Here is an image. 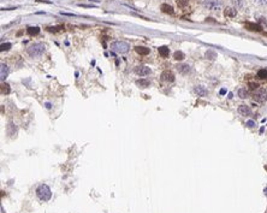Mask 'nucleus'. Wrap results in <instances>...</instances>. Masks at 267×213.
Masks as SVG:
<instances>
[{"label": "nucleus", "mask_w": 267, "mask_h": 213, "mask_svg": "<svg viewBox=\"0 0 267 213\" xmlns=\"http://www.w3.org/2000/svg\"><path fill=\"white\" fill-rule=\"evenodd\" d=\"M226 94V89H220V95H224Z\"/></svg>", "instance_id": "31"}, {"label": "nucleus", "mask_w": 267, "mask_h": 213, "mask_svg": "<svg viewBox=\"0 0 267 213\" xmlns=\"http://www.w3.org/2000/svg\"><path fill=\"white\" fill-rule=\"evenodd\" d=\"M161 11L165 12V13H168V15H172L173 13V7L168 4H163L161 5Z\"/></svg>", "instance_id": "18"}, {"label": "nucleus", "mask_w": 267, "mask_h": 213, "mask_svg": "<svg viewBox=\"0 0 267 213\" xmlns=\"http://www.w3.org/2000/svg\"><path fill=\"white\" fill-rule=\"evenodd\" d=\"M136 85H138L140 88H147V87H149V81H148V80H144V78L137 80V81H136Z\"/></svg>", "instance_id": "17"}, {"label": "nucleus", "mask_w": 267, "mask_h": 213, "mask_svg": "<svg viewBox=\"0 0 267 213\" xmlns=\"http://www.w3.org/2000/svg\"><path fill=\"white\" fill-rule=\"evenodd\" d=\"M135 51H136V53H138L140 55H147V54H149V52H151L149 48L143 47V46H137V47H135Z\"/></svg>", "instance_id": "15"}, {"label": "nucleus", "mask_w": 267, "mask_h": 213, "mask_svg": "<svg viewBox=\"0 0 267 213\" xmlns=\"http://www.w3.org/2000/svg\"><path fill=\"white\" fill-rule=\"evenodd\" d=\"M246 29L250 30V32H261V25H259L256 23H247Z\"/></svg>", "instance_id": "13"}, {"label": "nucleus", "mask_w": 267, "mask_h": 213, "mask_svg": "<svg viewBox=\"0 0 267 213\" xmlns=\"http://www.w3.org/2000/svg\"><path fill=\"white\" fill-rule=\"evenodd\" d=\"M7 75H9V68H7V65L1 64V69H0V80H1V82L5 81V78L7 77Z\"/></svg>", "instance_id": "12"}, {"label": "nucleus", "mask_w": 267, "mask_h": 213, "mask_svg": "<svg viewBox=\"0 0 267 213\" xmlns=\"http://www.w3.org/2000/svg\"><path fill=\"white\" fill-rule=\"evenodd\" d=\"M257 88H259V84L256 82H250L249 83V89L250 90H256Z\"/></svg>", "instance_id": "27"}, {"label": "nucleus", "mask_w": 267, "mask_h": 213, "mask_svg": "<svg viewBox=\"0 0 267 213\" xmlns=\"http://www.w3.org/2000/svg\"><path fill=\"white\" fill-rule=\"evenodd\" d=\"M176 69L178 70V72L182 74V75H188V74L191 72V68L188 64H178L176 66Z\"/></svg>", "instance_id": "7"}, {"label": "nucleus", "mask_w": 267, "mask_h": 213, "mask_svg": "<svg viewBox=\"0 0 267 213\" xmlns=\"http://www.w3.org/2000/svg\"><path fill=\"white\" fill-rule=\"evenodd\" d=\"M11 48V43H1V46H0V51L4 52V51H9Z\"/></svg>", "instance_id": "26"}, {"label": "nucleus", "mask_w": 267, "mask_h": 213, "mask_svg": "<svg viewBox=\"0 0 267 213\" xmlns=\"http://www.w3.org/2000/svg\"><path fill=\"white\" fill-rule=\"evenodd\" d=\"M194 92H195V94H197L199 97H206L207 94H208V90H207L204 87H202V85H196V87L194 88Z\"/></svg>", "instance_id": "11"}, {"label": "nucleus", "mask_w": 267, "mask_h": 213, "mask_svg": "<svg viewBox=\"0 0 267 213\" xmlns=\"http://www.w3.org/2000/svg\"><path fill=\"white\" fill-rule=\"evenodd\" d=\"M161 80L164 82H173L174 81V75L171 71H164L161 74Z\"/></svg>", "instance_id": "10"}, {"label": "nucleus", "mask_w": 267, "mask_h": 213, "mask_svg": "<svg viewBox=\"0 0 267 213\" xmlns=\"http://www.w3.org/2000/svg\"><path fill=\"white\" fill-rule=\"evenodd\" d=\"M254 100L257 102H265L267 100V92L263 88H257L254 92Z\"/></svg>", "instance_id": "5"}, {"label": "nucleus", "mask_w": 267, "mask_h": 213, "mask_svg": "<svg viewBox=\"0 0 267 213\" xmlns=\"http://www.w3.org/2000/svg\"><path fill=\"white\" fill-rule=\"evenodd\" d=\"M111 48L117 53H127L130 49V46L125 41H114L111 45Z\"/></svg>", "instance_id": "3"}, {"label": "nucleus", "mask_w": 267, "mask_h": 213, "mask_svg": "<svg viewBox=\"0 0 267 213\" xmlns=\"http://www.w3.org/2000/svg\"><path fill=\"white\" fill-rule=\"evenodd\" d=\"M6 131H7V134H9V135H10L11 137H13V136H16V135H17V131H18V129H17V127H16V124H15V123H12V122H10V123L7 124Z\"/></svg>", "instance_id": "9"}, {"label": "nucleus", "mask_w": 267, "mask_h": 213, "mask_svg": "<svg viewBox=\"0 0 267 213\" xmlns=\"http://www.w3.org/2000/svg\"><path fill=\"white\" fill-rule=\"evenodd\" d=\"M221 0H204L203 1V6L207 9V10H211V11H218L221 9Z\"/></svg>", "instance_id": "4"}, {"label": "nucleus", "mask_w": 267, "mask_h": 213, "mask_svg": "<svg viewBox=\"0 0 267 213\" xmlns=\"http://www.w3.org/2000/svg\"><path fill=\"white\" fill-rule=\"evenodd\" d=\"M224 15L226 17H230V18H233L237 16V10L235 7H226L225 11H224Z\"/></svg>", "instance_id": "14"}, {"label": "nucleus", "mask_w": 267, "mask_h": 213, "mask_svg": "<svg viewBox=\"0 0 267 213\" xmlns=\"http://www.w3.org/2000/svg\"><path fill=\"white\" fill-rule=\"evenodd\" d=\"M238 97H240L241 99H246V98H248V90H247L246 88H241V89H238Z\"/></svg>", "instance_id": "23"}, {"label": "nucleus", "mask_w": 267, "mask_h": 213, "mask_svg": "<svg viewBox=\"0 0 267 213\" xmlns=\"http://www.w3.org/2000/svg\"><path fill=\"white\" fill-rule=\"evenodd\" d=\"M134 71H135V74L138 75V76H147V75H149V74L152 72V70L148 68V66H146V65H138V66L135 68Z\"/></svg>", "instance_id": "6"}, {"label": "nucleus", "mask_w": 267, "mask_h": 213, "mask_svg": "<svg viewBox=\"0 0 267 213\" xmlns=\"http://www.w3.org/2000/svg\"><path fill=\"white\" fill-rule=\"evenodd\" d=\"M204 55H206L207 59H210V60H214V59L217 58V53H216L214 51H212V49H208V51L206 52Z\"/></svg>", "instance_id": "21"}, {"label": "nucleus", "mask_w": 267, "mask_h": 213, "mask_svg": "<svg viewBox=\"0 0 267 213\" xmlns=\"http://www.w3.org/2000/svg\"><path fill=\"white\" fill-rule=\"evenodd\" d=\"M11 93V88H10V85L7 84V83H4L3 82V84H1V94H10Z\"/></svg>", "instance_id": "20"}, {"label": "nucleus", "mask_w": 267, "mask_h": 213, "mask_svg": "<svg viewBox=\"0 0 267 213\" xmlns=\"http://www.w3.org/2000/svg\"><path fill=\"white\" fill-rule=\"evenodd\" d=\"M173 58H174L176 60H183V59L185 58V55H184V53L181 52V51H176V52L173 53Z\"/></svg>", "instance_id": "22"}, {"label": "nucleus", "mask_w": 267, "mask_h": 213, "mask_svg": "<svg viewBox=\"0 0 267 213\" xmlns=\"http://www.w3.org/2000/svg\"><path fill=\"white\" fill-rule=\"evenodd\" d=\"M26 33L29 34V35H38L39 33H40V28L39 27H29L28 29H26Z\"/></svg>", "instance_id": "16"}, {"label": "nucleus", "mask_w": 267, "mask_h": 213, "mask_svg": "<svg viewBox=\"0 0 267 213\" xmlns=\"http://www.w3.org/2000/svg\"><path fill=\"white\" fill-rule=\"evenodd\" d=\"M48 29V32H57V30H59V29H62V27H49V28H47Z\"/></svg>", "instance_id": "29"}, {"label": "nucleus", "mask_w": 267, "mask_h": 213, "mask_svg": "<svg viewBox=\"0 0 267 213\" xmlns=\"http://www.w3.org/2000/svg\"><path fill=\"white\" fill-rule=\"evenodd\" d=\"M247 127H249V128H254V127H255V122H254V120H248V122H247Z\"/></svg>", "instance_id": "30"}, {"label": "nucleus", "mask_w": 267, "mask_h": 213, "mask_svg": "<svg viewBox=\"0 0 267 213\" xmlns=\"http://www.w3.org/2000/svg\"><path fill=\"white\" fill-rule=\"evenodd\" d=\"M36 195H38V198H39L41 201H48V200L52 198V192H51V189H49L48 186H46V184H41V186H39L38 189H36Z\"/></svg>", "instance_id": "1"}, {"label": "nucleus", "mask_w": 267, "mask_h": 213, "mask_svg": "<svg viewBox=\"0 0 267 213\" xmlns=\"http://www.w3.org/2000/svg\"><path fill=\"white\" fill-rule=\"evenodd\" d=\"M232 3H233V5H235L236 9H242L243 5H244L243 0H232Z\"/></svg>", "instance_id": "25"}, {"label": "nucleus", "mask_w": 267, "mask_h": 213, "mask_svg": "<svg viewBox=\"0 0 267 213\" xmlns=\"http://www.w3.org/2000/svg\"><path fill=\"white\" fill-rule=\"evenodd\" d=\"M206 21H207V22H212V23H216V21H213V18H211V17H208V18H207Z\"/></svg>", "instance_id": "32"}, {"label": "nucleus", "mask_w": 267, "mask_h": 213, "mask_svg": "<svg viewBox=\"0 0 267 213\" xmlns=\"http://www.w3.org/2000/svg\"><path fill=\"white\" fill-rule=\"evenodd\" d=\"M158 51H159V54L161 57H167L168 53H170V48L167 46H161V47L158 48Z\"/></svg>", "instance_id": "19"}, {"label": "nucleus", "mask_w": 267, "mask_h": 213, "mask_svg": "<svg viewBox=\"0 0 267 213\" xmlns=\"http://www.w3.org/2000/svg\"><path fill=\"white\" fill-rule=\"evenodd\" d=\"M46 107H47V108H51V104L47 102V104H46Z\"/></svg>", "instance_id": "33"}, {"label": "nucleus", "mask_w": 267, "mask_h": 213, "mask_svg": "<svg viewBox=\"0 0 267 213\" xmlns=\"http://www.w3.org/2000/svg\"><path fill=\"white\" fill-rule=\"evenodd\" d=\"M254 1L259 5H267V0H254Z\"/></svg>", "instance_id": "28"}, {"label": "nucleus", "mask_w": 267, "mask_h": 213, "mask_svg": "<svg viewBox=\"0 0 267 213\" xmlns=\"http://www.w3.org/2000/svg\"><path fill=\"white\" fill-rule=\"evenodd\" d=\"M28 54L30 57H39L45 52V45L42 43H34L32 46H29L26 49Z\"/></svg>", "instance_id": "2"}, {"label": "nucleus", "mask_w": 267, "mask_h": 213, "mask_svg": "<svg viewBox=\"0 0 267 213\" xmlns=\"http://www.w3.org/2000/svg\"><path fill=\"white\" fill-rule=\"evenodd\" d=\"M257 77L261 78V80L267 78V70H266V69H261V70H259V71H257Z\"/></svg>", "instance_id": "24"}, {"label": "nucleus", "mask_w": 267, "mask_h": 213, "mask_svg": "<svg viewBox=\"0 0 267 213\" xmlns=\"http://www.w3.org/2000/svg\"><path fill=\"white\" fill-rule=\"evenodd\" d=\"M237 111H238V113H240L241 116H244V117L252 116V110H250V107L247 106V105H241V106H238Z\"/></svg>", "instance_id": "8"}]
</instances>
